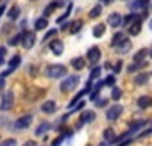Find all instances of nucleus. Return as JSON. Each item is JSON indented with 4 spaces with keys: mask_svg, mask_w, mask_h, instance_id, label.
<instances>
[{
    "mask_svg": "<svg viewBox=\"0 0 152 146\" xmlns=\"http://www.w3.org/2000/svg\"><path fill=\"white\" fill-rule=\"evenodd\" d=\"M47 77H50V79H61V77H66V66H63V64H52V66H48L47 68Z\"/></svg>",
    "mask_w": 152,
    "mask_h": 146,
    "instance_id": "f257e3e1",
    "label": "nucleus"
},
{
    "mask_svg": "<svg viewBox=\"0 0 152 146\" xmlns=\"http://www.w3.org/2000/svg\"><path fill=\"white\" fill-rule=\"evenodd\" d=\"M77 84H79V77L77 75H72V77H66L63 82H61V91L63 93H68V91H73L75 87H77Z\"/></svg>",
    "mask_w": 152,
    "mask_h": 146,
    "instance_id": "f03ea898",
    "label": "nucleus"
},
{
    "mask_svg": "<svg viewBox=\"0 0 152 146\" xmlns=\"http://www.w3.org/2000/svg\"><path fill=\"white\" fill-rule=\"evenodd\" d=\"M124 112V107L122 105H113V107H109L107 109V112H106V118H107V121H116L118 118H120V114Z\"/></svg>",
    "mask_w": 152,
    "mask_h": 146,
    "instance_id": "7ed1b4c3",
    "label": "nucleus"
},
{
    "mask_svg": "<svg viewBox=\"0 0 152 146\" xmlns=\"http://www.w3.org/2000/svg\"><path fill=\"white\" fill-rule=\"evenodd\" d=\"M34 41H36V36H34V32H31V30H25V32L22 34V46H23L25 50L32 48Z\"/></svg>",
    "mask_w": 152,
    "mask_h": 146,
    "instance_id": "20e7f679",
    "label": "nucleus"
},
{
    "mask_svg": "<svg viewBox=\"0 0 152 146\" xmlns=\"http://www.w3.org/2000/svg\"><path fill=\"white\" fill-rule=\"evenodd\" d=\"M13 93L11 91H6L4 93V96H2V103H0V109L2 111H7V109H11L13 107Z\"/></svg>",
    "mask_w": 152,
    "mask_h": 146,
    "instance_id": "39448f33",
    "label": "nucleus"
},
{
    "mask_svg": "<svg viewBox=\"0 0 152 146\" xmlns=\"http://www.w3.org/2000/svg\"><path fill=\"white\" fill-rule=\"evenodd\" d=\"M88 62H91V64H95V62H99L100 61V48L99 46H91L90 50H88Z\"/></svg>",
    "mask_w": 152,
    "mask_h": 146,
    "instance_id": "423d86ee",
    "label": "nucleus"
},
{
    "mask_svg": "<svg viewBox=\"0 0 152 146\" xmlns=\"http://www.w3.org/2000/svg\"><path fill=\"white\" fill-rule=\"evenodd\" d=\"M148 4H150V0H132V2L129 4V9H131V11H138V9L147 11Z\"/></svg>",
    "mask_w": 152,
    "mask_h": 146,
    "instance_id": "0eeeda50",
    "label": "nucleus"
},
{
    "mask_svg": "<svg viewBox=\"0 0 152 146\" xmlns=\"http://www.w3.org/2000/svg\"><path fill=\"white\" fill-rule=\"evenodd\" d=\"M95 118H97V116H95V112H93V111H84V112L81 114V119H79L77 126H83L84 123H91Z\"/></svg>",
    "mask_w": 152,
    "mask_h": 146,
    "instance_id": "6e6552de",
    "label": "nucleus"
},
{
    "mask_svg": "<svg viewBox=\"0 0 152 146\" xmlns=\"http://www.w3.org/2000/svg\"><path fill=\"white\" fill-rule=\"evenodd\" d=\"M107 23H109L111 27H120V25L124 23V18H122V14H118V13H111L109 18H107Z\"/></svg>",
    "mask_w": 152,
    "mask_h": 146,
    "instance_id": "1a4fd4ad",
    "label": "nucleus"
},
{
    "mask_svg": "<svg viewBox=\"0 0 152 146\" xmlns=\"http://www.w3.org/2000/svg\"><path fill=\"white\" fill-rule=\"evenodd\" d=\"M141 20H143L141 16H138L136 13H131V14L124 16V23H122V25H125V27H131L132 23H136V22H141Z\"/></svg>",
    "mask_w": 152,
    "mask_h": 146,
    "instance_id": "9d476101",
    "label": "nucleus"
},
{
    "mask_svg": "<svg viewBox=\"0 0 152 146\" xmlns=\"http://www.w3.org/2000/svg\"><path fill=\"white\" fill-rule=\"evenodd\" d=\"M31 121H32V116H29V114H27V116H22V118L15 123V126L22 130V128H27V126L31 125Z\"/></svg>",
    "mask_w": 152,
    "mask_h": 146,
    "instance_id": "9b49d317",
    "label": "nucleus"
},
{
    "mask_svg": "<svg viewBox=\"0 0 152 146\" xmlns=\"http://www.w3.org/2000/svg\"><path fill=\"white\" fill-rule=\"evenodd\" d=\"M50 50H52L54 55H61V53H63V41L54 39V41L50 43Z\"/></svg>",
    "mask_w": 152,
    "mask_h": 146,
    "instance_id": "f8f14e48",
    "label": "nucleus"
},
{
    "mask_svg": "<svg viewBox=\"0 0 152 146\" xmlns=\"http://www.w3.org/2000/svg\"><path fill=\"white\" fill-rule=\"evenodd\" d=\"M131 48H132V45H131V39H124V41H122V43L116 46V52H118V53H127Z\"/></svg>",
    "mask_w": 152,
    "mask_h": 146,
    "instance_id": "ddd939ff",
    "label": "nucleus"
},
{
    "mask_svg": "<svg viewBox=\"0 0 152 146\" xmlns=\"http://www.w3.org/2000/svg\"><path fill=\"white\" fill-rule=\"evenodd\" d=\"M56 109H57V105H56V102H54V100H48V102H45V103L41 105V111H43V112H47V114L56 112Z\"/></svg>",
    "mask_w": 152,
    "mask_h": 146,
    "instance_id": "4468645a",
    "label": "nucleus"
},
{
    "mask_svg": "<svg viewBox=\"0 0 152 146\" xmlns=\"http://www.w3.org/2000/svg\"><path fill=\"white\" fill-rule=\"evenodd\" d=\"M138 107H140V109H148V107H152V98H150V96H140V98H138Z\"/></svg>",
    "mask_w": 152,
    "mask_h": 146,
    "instance_id": "2eb2a0df",
    "label": "nucleus"
},
{
    "mask_svg": "<svg viewBox=\"0 0 152 146\" xmlns=\"http://www.w3.org/2000/svg\"><path fill=\"white\" fill-rule=\"evenodd\" d=\"M63 6V0H54V2H50L48 4V7H45V16H48L50 13H54L57 7H61Z\"/></svg>",
    "mask_w": 152,
    "mask_h": 146,
    "instance_id": "dca6fc26",
    "label": "nucleus"
},
{
    "mask_svg": "<svg viewBox=\"0 0 152 146\" xmlns=\"http://www.w3.org/2000/svg\"><path fill=\"white\" fill-rule=\"evenodd\" d=\"M148 52H150V50H147V48L138 50V52L134 53V62H141V61H145V59H147V55H148Z\"/></svg>",
    "mask_w": 152,
    "mask_h": 146,
    "instance_id": "f3484780",
    "label": "nucleus"
},
{
    "mask_svg": "<svg viewBox=\"0 0 152 146\" xmlns=\"http://www.w3.org/2000/svg\"><path fill=\"white\" fill-rule=\"evenodd\" d=\"M104 32H106V25H104V23H97V25L93 27V36H95V38H102Z\"/></svg>",
    "mask_w": 152,
    "mask_h": 146,
    "instance_id": "a211bd4d",
    "label": "nucleus"
},
{
    "mask_svg": "<svg viewBox=\"0 0 152 146\" xmlns=\"http://www.w3.org/2000/svg\"><path fill=\"white\" fill-rule=\"evenodd\" d=\"M124 39H127V38H125V34H124V32H116V34L113 36V39H111V45L116 48V46H118V45H120Z\"/></svg>",
    "mask_w": 152,
    "mask_h": 146,
    "instance_id": "6ab92c4d",
    "label": "nucleus"
},
{
    "mask_svg": "<svg viewBox=\"0 0 152 146\" xmlns=\"http://www.w3.org/2000/svg\"><path fill=\"white\" fill-rule=\"evenodd\" d=\"M72 66H73L75 69H83V68L86 66V61H84L83 57H75V59H72Z\"/></svg>",
    "mask_w": 152,
    "mask_h": 146,
    "instance_id": "aec40b11",
    "label": "nucleus"
},
{
    "mask_svg": "<svg viewBox=\"0 0 152 146\" xmlns=\"http://www.w3.org/2000/svg\"><path fill=\"white\" fill-rule=\"evenodd\" d=\"M50 126H52V125H50L48 121H43V123H39V125H38V128H36V135H43V134H45V132H47Z\"/></svg>",
    "mask_w": 152,
    "mask_h": 146,
    "instance_id": "412c9836",
    "label": "nucleus"
},
{
    "mask_svg": "<svg viewBox=\"0 0 152 146\" xmlns=\"http://www.w3.org/2000/svg\"><path fill=\"white\" fill-rule=\"evenodd\" d=\"M47 25H48V20L47 18H38L36 23H34V29L36 30H43V29H47Z\"/></svg>",
    "mask_w": 152,
    "mask_h": 146,
    "instance_id": "4be33fe9",
    "label": "nucleus"
},
{
    "mask_svg": "<svg viewBox=\"0 0 152 146\" xmlns=\"http://www.w3.org/2000/svg\"><path fill=\"white\" fill-rule=\"evenodd\" d=\"M140 30H141V22H136V23H132V25L129 27V32H127V34H131V36H138Z\"/></svg>",
    "mask_w": 152,
    "mask_h": 146,
    "instance_id": "5701e85b",
    "label": "nucleus"
},
{
    "mask_svg": "<svg viewBox=\"0 0 152 146\" xmlns=\"http://www.w3.org/2000/svg\"><path fill=\"white\" fill-rule=\"evenodd\" d=\"M148 77H150L148 73H140V75L134 79V82H136L138 86H143V84H147V82H148Z\"/></svg>",
    "mask_w": 152,
    "mask_h": 146,
    "instance_id": "b1692460",
    "label": "nucleus"
},
{
    "mask_svg": "<svg viewBox=\"0 0 152 146\" xmlns=\"http://www.w3.org/2000/svg\"><path fill=\"white\" fill-rule=\"evenodd\" d=\"M145 66H147L145 61H141V62H134V64H131V66L127 68V71H129V73H134V71H138V69H141V68H145Z\"/></svg>",
    "mask_w": 152,
    "mask_h": 146,
    "instance_id": "393cba45",
    "label": "nucleus"
},
{
    "mask_svg": "<svg viewBox=\"0 0 152 146\" xmlns=\"http://www.w3.org/2000/svg\"><path fill=\"white\" fill-rule=\"evenodd\" d=\"M104 139L109 141V142H115V139H116L115 130H113V128H106V130H104Z\"/></svg>",
    "mask_w": 152,
    "mask_h": 146,
    "instance_id": "a878e982",
    "label": "nucleus"
},
{
    "mask_svg": "<svg viewBox=\"0 0 152 146\" xmlns=\"http://www.w3.org/2000/svg\"><path fill=\"white\" fill-rule=\"evenodd\" d=\"M81 29H83V22H81V20L73 22V23L70 25V32H72V34H77V32H79Z\"/></svg>",
    "mask_w": 152,
    "mask_h": 146,
    "instance_id": "bb28decb",
    "label": "nucleus"
},
{
    "mask_svg": "<svg viewBox=\"0 0 152 146\" xmlns=\"http://www.w3.org/2000/svg\"><path fill=\"white\" fill-rule=\"evenodd\" d=\"M100 13H102V6H95L90 11V18H97V16H100Z\"/></svg>",
    "mask_w": 152,
    "mask_h": 146,
    "instance_id": "cd10ccee",
    "label": "nucleus"
},
{
    "mask_svg": "<svg viewBox=\"0 0 152 146\" xmlns=\"http://www.w3.org/2000/svg\"><path fill=\"white\" fill-rule=\"evenodd\" d=\"M18 64H20V55H15V57L9 61V69H15Z\"/></svg>",
    "mask_w": 152,
    "mask_h": 146,
    "instance_id": "c85d7f7f",
    "label": "nucleus"
},
{
    "mask_svg": "<svg viewBox=\"0 0 152 146\" xmlns=\"http://www.w3.org/2000/svg\"><path fill=\"white\" fill-rule=\"evenodd\" d=\"M111 98L116 102V100H120L122 98V89H118V87H113V93H111Z\"/></svg>",
    "mask_w": 152,
    "mask_h": 146,
    "instance_id": "c756f323",
    "label": "nucleus"
},
{
    "mask_svg": "<svg viewBox=\"0 0 152 146\" xmlns=\"http://www.w3.org/2000/svg\"><path fill=\"white\" fill-rule=\"evenodd\" d=\"M18 14H20V7H13V9L9 11V20H16Z\"/></svg>",
    "mask_w": 152,
    "mask_h": 146,
    "instance_id": "7c9ffc66",
    "label": "nucleus"
},
{
    "mask_svg": "<svg viewBox=\"0 0 152 146\" xmlns=\"http://www.w3.org/2000/svg\"><path fill=\"white\" fill-rule=\"evenodd\" d=\"M70 11H72V4H70V6L66 7V13H64L63 16H59V18H57V23H64V20L68 18V14H70Z\"/></svg>",
    "mask_w": 152,
    "mask_h": 146,
    "instance_id": "2f4dec72",
    "label": "nucleus"
},
{
    "mask_svg": "<svg viewBox=\"0 0 152 146\" xmlns=\"http://www.w3.org/2000/svg\"><path fill=\"white\" fill-rule=\"evenodd\" d=\"M99 75H100V68H99V66H95V68L91 69V75H90V80H95V79H99Z\"/></svg>",
    "mask_w": 152,
    "mask_h": 146,
    "instance_id": "473e14b6",
    "label": "nucleus"
},
{
    "mask_svg": "<svg viewBox=\"0 0 152 146\" xmlns=\"http://www.w3.org/2000/svg\"><path fill=\"white\" fill-rule=\"evenodd\" d=\"M20 41H22V34H16V36H13V38L9 39V45H11V46H15V45H18Z\"/></svg>",
    "mask_w": 152,
    "mask_h": 146,
    "instance_id": "72a5a7b5",
    "label": "nucleus"
},
{
    "mask_svg": "<svg viewBox=\"0 0 152 146\" xmlns=\"http://www.w3.org/2000/svg\"><path fill=\"white\" fill-rule=\"evenodd\" d=\"M56 34H57V30H56V29H52V30H48V32L45 34V41H48V39H50V38H54Z\"/></svg>",
    "mask_w": 152,
    "mask_h": 146,
    "instance_id": "f704fd0d",
    "label": "nucleus"
},
{
    "mask_svg": "<svg viewBox=\"0 0 152 146\" xmlns=\"http://www.w3.org/2000/svg\"><path fill=\"white\" fill-rule=\"evenodd\" d=\"M0 146H16V141L15 139H7V141H4Z\"/></svg>",
    "mask_w": 152,
    "mask_h": 146,
    "instance_id": "c9c22d12",
    "label": "nucleus"
},
{
    "mask_svg": "<svg viewBox=\"0 0 152 146\" xmlns=\"http://www.w3.org/2000/svg\"><path fill=\"white\" fill-rule=\"evenodd\" d=\"M113 71H115V73H120V71H122V61H116V64L113 66Z\"/></svg>",
    "mask_w": 152,
    "mask_h": 146,
    "instance_id": "e433bc0d",
    "label": "nucleus"
},
{
    "mask_svg": "<svg viewBox=\"0 0 152 146\" xmlns=\"http://www.w3.org/2000/svg\"><path fill=\"white\" fill-rule=\"evenodd\" d=\"M104 84H106V86H113V84H115V75H109Z\"/></svg>",
    "mask_w": 152,
    "mask_h": 146,
    "instance_id": "4c0bfd02",
    "label": "nucleus"
},
{
    "mask_svg": "<svg viewBox=\"0 0 152 146\" xmlns=\"http://www.w3.org/2000/svg\"><path fill=\"white\" fill-rule=\"evenodd\" d=\"M63 139H64V135H59V137H57V139H56V141L52 142V146H59V144L63 142Z\"/></svg>",
    "mask_w": 152,
    "mask_h": 146,
    "instance_id": "58836bf2",
    "label": "nucleus"
},
{
    "mask_svg": "<svg viewBox=\"0 0 152 146\" xmlns=\"http://www.w3.org/2000/svg\"><path fill=\"white\" fill-rule=\"evenodd\" d=\"M4 55H6V48H0V66L4 64Z\"/></svg>",
    "mask_w": 152,
    "mask_h": 146,
    "instance_id": "ea45409f",
    "label": "nucleus"
},
{
    "mask_svg": "<svg viewBox=\"0 0 152 146\" xmlns=\"http://www.w3.org/2000/svg\"><path fill=\"white\" fill-rule=\"evenodd\" d=\"M84 105H86V103H84V102H79V103H77V105H75V107H73V111H81V109H83V107H84Z\"/></svg>",
    "mask_w": 152,
    "mask_h": 146,
    "instance_id": "a19ab883",
    "label": "nucleus"
},
{
    "mask_svg": "<svg viewBox=\"0 0 152 146\" xmlns=\"http://www.w3.org/2000/svg\"><path fill=\"white\" fill-rule=\"evenodd\" d=\"M106 103H107V100H106V98H102V100H99V102H97V107H104Z\"/></svg>",
    "mask_w": 152,
    "mask_h": 146,
    "instance_id": "79ce46f5",
    "label": "nucleus"
},
{
    "mask_svg": "<svg viewBox=\"0 0 152 146\" xmlns=\"http://www.w3.org/2000/svg\"><path fill=\"white\" fill-rule=\"evenodd\" d=\"M127 144H131V139H125V141H122V142H118L116 146H127Z\"/></svg>",
    "mask_w": 152,
    "mask_h": 146,
    "instance_id": "37998d69",
    "label": "nucleus"
},
{
    "mask_svg": "<svg viewBox=\"0 0 152 146\" xmlns=\"http://www.w3.org/2000/svg\"><path fill=\"white\" fill-rule=\"evenodd\" d=\"M23 146H36V142H34V141H27Z\"/></svg>",
    "mask_w": 152,
    "mask_h": 146,
    "instance_id": "c03bdc74",
    "label": "nucleus"
},
{
    "mask_svg": "<svg viewBox=\"0 0 152 146\" xmlns=\"http://www.w3.org/2000/svg\"><path fill=\"white\" fill-rule=\"evenodd\" d=\"M100 2H102V4H109V2H111V0H100Z\"/></svg>",
    "mask_w": 152,
    "mask_h": 146,
    "instance_id": "a18cd8bd",
    "label": "nucleus"
},
{
    "mask_svg": "<svg viewBox=\"0 0 152 146\" xmlns=\"http://www.w3.org/2000/svg\"><path fill=\"white\" fill-rule=\"evenodd\" d=\"M148 27H150V30H152V20H150V23H148Z\"/></svg>",
    "mask_w": 152,
    "mask_h": 146,
    "instance_id": "49530a36",
    "label": "nucleus"
},
{
    "mask_svg": "<svg viewBox=\"0 0 152 146\" xmlns=\"http://www.w3.org/2000/svg\"><path fill=\"white\" fill-rule=\"evenodd\" d=\"M148 55H150V57H152V48H150V52H148Z\"/></svg>",
    "mask_w": 152,
    "mask_h": 146,
    "instance_id": "de8ad7c7",
    "label": "nucleus"
},
{
    "mask_svg": "<svg viewBox=\"0 0 152 146\" xmlns=\"http://www.w3.org/2000/svg\"><path fill=\"white\" fill-rule=\"evenodd\" d=\"M99 146H106V144H99Z\"/></svg>",
    "mask_w": 152,
    "mask_h": 146,
    "instance_id": "09e8293b",
    "label": "nucleus"
},
{
    "mask_svg": "<svg viewBox=\"0 0 152 146\" xmlns=\"http://www.w3.org/2000/svg\"><path fill=\"white\" fill-rule=\"evenodd\" d=\"M150 77H152V73H150Z\"/></svg>",
    "mask_w": 152,
    "mask_h": 146,
    "instance_id": "8fccbe9b",
    "label": "nucleus"
}]
</instances>
